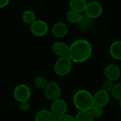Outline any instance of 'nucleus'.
I'll return each instance as SVG.
<instances>
[{
    "mask_svg": "<svg viewBox=\"0 0 121 121\" xmlns=\"http://www.w3.org/2000/svg\"><path fill=\"white\" fill-rule=\"evenodd\" d=\"M21 19L24 23L31 26L36 20V14L32 10L26 9L22 13Z\"/></svg>",
    "mask_w": 121,
    "mask_h": 121,
    "instance_id": "nucleus-17",
    "label": "nucleus"
},
{
    "mask_svg": "<svg viewBox=\"0 0 121 121\" xmlns=\"http://www.w3.org/2000/svg\"><path fill=\"white\" fill-rule=\"evenodd\" d=\"M103 11V9L102 5L96 1H93L87 4L84 13L86 16L93 20L99 18L102 15Z\"/></svg>",
    "mask_w": 121,
    "mask_h": 121,
    "instance_id": "nucleus-6",
    "label": "nucleus"
},
{
    "mask_svg": "<svg viewBox=\"0 0 121 121\" xmlns=\"http://www.w3.org/2000/svg\"><path fill=\"white\" fill-rule=\"evenodd\" d=\"M56 121H76L75 117L72 115L66 113L58 118H57Z\"/></svg>",
    "mask_w": 121,
    "mask_h": 121,
    "instance_id": "nucleus-24",
    "label": "nucleus"
},
{
    "mask_svg": "<svg viewBox=\"0 0 121 121\" xmlns=\"http://www.w3.org/2000/svg\"><path fill=\"white\" fill-rule=\"evenodd\" d=\"M78 26L80 27L81 29L82 30H88L91 28V27L93 25V19L90 18L85 14L83 15L82 18L78 23Z\"/></svg>",
    "mask_w": 121,
    "mask_h": 121,
    "instance_id": "nucleus-20",
    "label": "nucleus"
},
{
    "mask_svg": "<svg viewBox=\"0 0 121 121\" xmlns=\"http://www.w3.org/2000/svg\"><path fill=\"white\" fill-rule=\"evenodd\" d=\"M57 118L50 109L43 108L36 112L34 121H56Z\"/></svg>",
    "mask_w": 121,
    "mask_h": 121,
    "instance_id": "nucleus-13",
    "label": "nucleus"
},
{
    "mask_svg": "<svg viewBox=\"0 0 121 121\" xmlns=\"http://www.w3.org/2000/svg\"><path fill=\"white\" fill-rule=\"evenodd\" d=\"M104 108L100 107V106H94L91 110L90 111L93 117L94 118V119L96 118H100L103 116L104 113V111H103Z\"/></svg>",
    "mask_w": 121,
    "mask_h": 121,
    "instance_id": "nucleus-22",
    "label": "nucleus"
},
{
    "mask_svg": "<svg viewBox=\"0 0 121 121\" xmlns=\"http://www.w3.org/2000/svg\"><path fill=\"white\" fill-rule=\"evenodd\" d=\"M119 106H120V107H121V99L119 101Z\"/></svg>",
    "mask_w": 121,
    "mask_h": 121,
    "instance_id": "nucleus-27",
    "label": "nucleus"
},
{
    "mask_svg": "<svg viewBox=\"0 0 121 121\" xmlns=\"http://www.w3.org/2000/svg\"><path fill=\"white\" fill-rule=\"evenodd\" d=\"M93 102L94 106H100L102 108L106 107L110 102L111 94L101 89L98 90L93 94Z\"/></svg>",
    "mask_w": 121,
    "mask_h": 121,
    "instance_id": "nucleus-9",
    "label": "nucleus"
},
{
    "mask_svg": "<svg viewBox=\"0 0 121 121\" xmlns=\"http://www.w3.org/2000/svg\"><path fill=\"white\" fill-rule=\"evenodd\" d=\"M115 82H113L111 80H108V79H106L103 83L102 84V89L107 91L108 93H111V91H113L114 86H115Z\"/></svg>",
    "mask_w": 121,
    "mask_h": 121,
    "instance_id": "nucleus-23",
    "label": "nucleus"
},
{
    "mask_svg": "<svg viewBox=\"0 0 121 121\" xmlns=\"http://www.w3.org/2000/svg\"><path fill=\"white\" fill-rule=\"evenodd\" d=\"M93 53V47L85 39H77L69 45L68 57L73 63H83L88 60Z\"/></svg>",
    "mask_w": 121,
    "mask_h": 121,
    "instance_id": "nucleus-1",
    "label": "nucleus"
},
{
    "mask_svg": "<svg viewBox=\"0 0 121 121\" xmlns=\"http://www.w3.org/2000/svg\"><path fill=\"white\" fill-rule=\"evenodd\" d=\"M19 109L23 111V112H26L30 109V104L29 102V101H23L19 103Z\"/></svg>",
    "mask_w": 121,
    "mask_h": 121,
    "instance_id": "nucleus-25",
    "label": "nucleus"
},
{
    "mask_svg": "<svg viewBox=\"0 0 121 121\" xmlns=\"http://www.w3.org/2000/svg\"><path fill=\"white\" fill-rule=\"evenodd\" d=\"M49 30L48 23L43 20H36L30 26L31 33L36 37L45 36Z\"/></svg>",
    "mask_w": 121,
    "mask_h": 121,
    "instance_id": "nucleus-7",
    "label": "nucleus"
},
{
    "mask_svg": "<svg viewBox=\"0 0 121 121\" xmlns=\"http://www.w3.org/2000/svg\"><path fill=\"white\" fill-rule=\"evenodd\" d=\"M88 2L86 0H69V6L71 9L78 11L84 12Z\"/></svg>",
    "mask_w": 121,
    "mask_h": 121,
    "instance_id": "nucleus-15",
    "label": "nucleus"
},
{
    "mask_svg": "<svg viewBox=\"0 0 121 121\" xmlns=\"http://www.w3.org/2000/svg\"><path fill=\"white\" fill-rule=\"evenodd\" d=\"M44 94L45 97L51 101L61 98V89L60 85L56 82H48L46 88L44 89Z\"/></svg>",
    "mask_w": 121,
    "mask_h": 121,
    "instance_id": "nucleus-5",
    "label": "nucleus"
},
{
    "mask_svg": "<svg viewBox=\"0 0 121 121\" xmlns=\"http://www.w3.org/2000/svg\"><path fill=\"white\" fill-rule=\"evenodd\" d=\"M66 19L68 22L71 23H76L78 24V22L81 21L82 18V13L81 12L70 9L67 13H66Z\"/></svg>",
    "mask_w": 121,
    "mask_h": 121,
    "instance_id": "nucleus-16",
    "label": "nucleus"
},
{
    "mask_svg": "<svg viewBox=\"0 0 121 121\" xmlns=\"http://www.w3.org/2000/svg\"><path fill=\"white\" fill-rule=\"evenodd\" d=\"M53 52L58 57L68 56L69 52V45L63 41H56L51 46Z\"/></svg>",
    "mask_w": 121,
    "mask_h": 121,
    "instance_id": "nucleus-11",
    "label": "nucleus"
},
{
    "mask_svg": "<svg viewBox=\"0 0 121 121\" xmlns=\"http://www.w3.org/2000/svg\"><path fill=\"white\" fill-rule=\"evenodd\" d=\"M111 96L117 100L120 101L121 99V83H116L115 84V86L113 89V91L111 93Z\"/></svg>",
    "mask_w": 121,
    "mask_h": 121,
    "instance_id": "nucleus-21",
    "label": "nucleus"
},
{
    "mask_svg": "<svg viewBox=\"0 0 121 121\" xmlns=\"http://www.w3.org/2000/svg\"><path fill=\"white\" fill-rule=\"evenodd\" d=\"M109 52L111 56L116 60H121V40L114 41L110 46Z\"/></svg>",
    "mask_w": 121,
    "mask_h": 121,
    "instance_id": "nucleus-14",
    "label": "nucleus"
},
{
    "mask_svg": "<svg viewBox=\"0 0 121 121\" xmlns=\"http://www.w3.org/2000/svg\"><path fill=\"white\" fill-rule=\"evenodd\" d=\"M10 0H0V9L5 8L9 4Z\"/></svg>",
    "mask_w": 121,
    "mask_h": 121,
    "instance_id": "nucleus-26",
    "label": "nucleus"
},
{
    "mask_svg": "<svg viewBox=\"0 0 121 121\" xmlns=\"http://www.w3.org/2000/svg\"><path fill=\"white\" fill-rule=\"evenodd\" d=\"M68 32V26L63 22H56L51 28V33L56 38H64Z\"/></svg>",
    "mask_w": 121,
    "mask_h": 121,
    "instance_id": "nucleus-12",
    "label": "nucleus"
},
{
    "mask_svg": "<svg viewBox=\"0 0 121 121\" xmlns=\"http://www.w3.org/2000/svg\"><path fill=\"white\" fill-rule=\"evenodd\" d=\"M73 63V61L68 56L58 57L53 65L54 73L60 77L68 75L72 70Z\"/></svg>",
    "mask_w": 121,
    "mask_h": 121,
    "instance_id": "nucleus-3",
    "label": "nucleus"
},
{
    "mask_svg": "<svg viewBox=\"0 0 121 121\" xmlns=\"http://www.w3.org/2000/svg\"><path fill=\"white\" fill-rule=\"evenodd\" d=\"M48 82L47 79L44 76H38L34 79V86L36 89L39 90H43L46 88Z\"/></svg>",
    "mask_w": 121,
    "mask_h": 121,
    "instance_id": "nucleus-19",
    "label": "nucleus"
},
{
    "mask_svg": "<svg viewBox=\"0 0 121 121\" xmlns=\"http://www.w3.org/2000/svg\"><path fill=\"white\" fill-rule=\"evenodd\" d=\"M121 74V69L115 64H109L105 67L104 75L106 79L116 82L120 79Z\"/></svg>",
    "mask_w": 121,
    "mask_h": 121,
    "instance_id": "nucleus-10",
    "label": "nucleus"
},
{
    "mask_svg": "<svg viewBox=\"0 0 121 121\" xmlns=\"http://www.w3.org/2000/svg\"><path fill=\"white\" fill-rule=\"evenodd\" d=\"M76 121H93V117L90 111H80L74 116Z\"/></svg>",
    "mask_w": 121,
    "mask_h": 121,
    "instance_id": "nucleus-18",
    "label": "nucleus"
},
{
    "mask_svg": "<svg viewBox=\"0 0 121 121\" xmlns=\"http://www.w3.org/2000/svg\"><path fill=\"white\" fill-rule=\"evenodd\" d=\"M73 104L78 111H91L94 106L93 96L86 89H79L73 95Z\"/></svg>",
    "mask_w": 121,
    "mask_h": 121,
    "instance_id": "nucleus-2",
    "label": "nucleus"
},
{
    "mask_svg": "<svg viewBox=\"0 0 121 121\" xmlns=\"http://www.w3.org/2000/svg\"><path fill=\"white\" fill-rule=\"evenodd\" d=\"M31 96V91L30 87L24 84L17 85L13 91L14 99L19 103L27 101Z\"/></svg>",
    "mask_w": 121,
    "mask_h": 121,
    "instance_id": "nucleus-4",
    "label": "nucleus"
},
{
    "mask_svg": "<svg viewBox=\"0 0 121 121\" xmlns=\"http://www.w3.org/2000/svg\"><path fill=\"white\" fill-rule=\"evenodd\" d=\"M49 109L56 116V118H58L67 113L68 104L66 101V100H64L63 99L59 98L52 101Z\"/></svg>",
    "mask_w": 121,
    "mask_h": 121,
    "instance_id": "nucleus-8",
    "label": "nucleus"
}]
</instances>
